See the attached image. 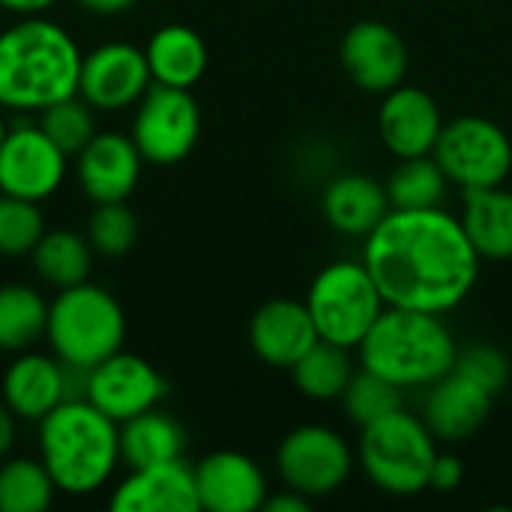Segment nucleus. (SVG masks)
Returning <instances> with one entry per match:
<instances>
[{"mask_svg":"<svg viewBox=\"0 0 512 512\" xmlns=\"http://www.w3.org/2000/svg\"><path fill=\"white\" fill-rule=\"evenodd\" d=\"M45 339L57 360L75 369H93L123 351L126 315L111 291L93 282L60 288L48 303Z\"/></svg>","mask_w":512,"mask_h":512,"instance_id":"obj_5","label":"nucleus"},{"mask_svg":"<svg viewBox=\"0 0 512 512\" xmlns=\"http://www.w3.org/2000/svg\"><path fill=\"white\" fill-rule=\"evenodd\" d=\"M108 507L114 512H198L195 468L183 459L129 468V477L111 492Z\"/></svg>","mask_w":512,"mask_h":512,"instance_id":"obj_18","label":"nucleus"},{"mask_svg":"<svg viewBox=\"0 0 512 512\" xmlns=\"http://www.w3.org/2000/svg\"><path fill=\"white\" fill-rule=\"evenodd\" d=\"M432 156L447 180L462 189L504 186L512 171L510 135L486 117H456L444 123Z\"/></svg>","mask_w":512,"mask_h":512,"instance_id":"obj_8","label":"nucleus"},{"mask_svg":"<svg viewBox=\"0 0 512 512\" xmlns=\"http://www.w3.org/2000/svg\"><path fill=\"white\" fill-rule=\"evenodd\" d=\"M48 330L45 297L21 282L0 285V351L21 354L30 351Z\"/></svg>","mask_w":512,"mask_h":512,"instance_id":"obj_27","label":"nucleus"},{"mask_svg":"<svg viewBox=\"0 0 512 512\" xmlns=\"http://www.w3.org/2000/svg\"><path fill=\"white\" fill-rule=\"evenodd\" d=\"M261 510H267V512H309V498H306V495H300V492H294V489H285V492H279V495L267 498Z\"/></svg>","mask_w":512,"mask_h":512,"instance_id":"obj_37","label":"nucleus"},{"mask_svg":"<svg viewBox=\"0 0 512 512\" xmlns=\"http://www.w3.org/2000/svg\"><path fill=\"white\" fill-rule=\"evenodd\" d=\"M30 255H33L36 276L45 285L60 291V288H72V285L87 282L96 252H93L87 237L57 228V231H45Z\"/></svg>","mask_w":512,"mask_h":512,"instance_id":"obj_26","label":"nucleus"},{"mask_svg":"<svg viewBox=\"0 0 512 512\" xmlns=\"http://www.w3.org/2000/svg\"><path fill=\"white\" fill-rule=\"evenodd\" d=\"M132 141L144 162L174 165L192 153L201 135V111L189 90L153 84L132 117Z\"/></svg>","mask_w":512,"mask_h":512,"instance_id":"obj_9","label":"nucleus"},{"mask_svg":"<svg viewBox=\"0 0 512 512\" xmlns=\"http://www.w3.org/2000/svg\"><path fill=\"white\" fill-rule=\"evenodd\" d=\"M465 477V468L456 456L450 453H438L435 465H432V477H429V489H438V492H453Z\"/></svg>","mask_w":512,"mask_h":512,"instance_id":"obj_36","label":"nucleus"},{"mask_svg":"<svg viewBox=\"0 0 512 512\" xmlns=\"http://www.w3.org/2000/svg\"><path fill=\"white\" fill-rule=\"evenodd\" d=\"M186 435L180 423L156 408L120 423V462L126 468H147L183 459Z\"/></svg>","mask_w":512,"mask_h":512,"instance_id":"obj_25","label":"nucleus"},{"mask_svg":"<svg viewBox=\"0 0 512 512\" xmlns=\"http://www.w3.org/2000/svg\"><path fill=\"white\" fill-rule=\"evenodd\" d=\"M3 402L24 423H39L57 405L72 399L69 366L39 351H21L3 372Z\"/></svg>","mask_w":512,"mask_h":512,"instance_id":"obj_17","label":"nucleus"},{"mask_svg":"<svg viewBox=\"0 0 512 512\" xmlns=\"http://www.w3.org/2000/svg\"><path fill=\"white\" fill-rule=\"evenodd\" d=\"M363 264L387 306L444 315L468 300L480 255L462 219L423 207L390 210L366 237Z\"/></svg>","mask_w":512,"mask_h":512,"instance_id":"obj_1","label":"nucleus"},{"mask_svg":"<svg viewBox=\"0 0 512 512\" xmlns=\"http://www.w3.org/2000/svg\"><path fill=\"white\" fill-rule=\"evenodd\" d=\"M384 297L366 270V264L336 261L324 267L312 288L306 309L318 330V339L333 342L339 348H360L378 315L384 312Z\"/></svg>","mask_w":512,"mask_h":512,"instance_id":"obj_7","label":"nucleus"},{"mask_svg":"<svg viewBox=\"0 0 512 512\" xmlns=\"http://www.w3.org/2000/svg\"><path fill=\"white\" fill-rule=\"evenodd\" d=\"M141 150L132 135L96 132L90 144L78 153V186L93 204L126 201L141 180Z\"/></svg>","mask_w":512,"mask_h":512,"instance_id":"obj_16","label":"nucleus"},{"mask_svg":"<svg viewBox=\"0 0 512 512\" xmlns=\"http://www.w3.org/2000/svg\"><path fill=\"white\" fill-rule=\"evenodd\" d=\"M165 396L162 375L141 357L117 351L87 372L84 399L93 402L114 423H126L159 405Z\"/></svg>","mask_w":512,"mask_h":512,"instance_id":"obj_13","label":"nucleus"},{"mask_svg":"<svg viewBox=\"0 0 512 512\" xmlns=\"http://www.w3.org/2000/svg\"><path fill=\"white\" fill-rule=\"evenodd\" d=\"M45 234V219L36 201L0 192V258L30 255Z\"/></svg>","mask_w":512,"mask_h":512,"instance_id":"obj_33","label":"nucleus"},{"mask_svg":"<svg viewBox=\"0 0 512 512\" xmlns=\"http://www.w3.org/2000/svg\"><path fill=\"white\" fill-rule=\"evenodd\" d=\"M315 342H318V330L312 324L306 303L270 300L252 315L249 345L270 366L291 369Z\"/></svg>","mask_w":512,"mask_h":512,"instance_id":"obj_20","label":"nucleus"},{"mask_svg":"<svg viewBox=\"0 0 512 512\" xmlns=\"http://www.w3.org/2000/svg\"><path fill=\"white\" fill-rule=\"evenodd\" d=\"M15 432H18V417L9 411V405L0 399V462L9 456V450L15 447Z\"/></svg>","mask_w":512,"mask_h":512,"instance_id":"obj_38","label":"nucleus"},{"mask_svg":"<svg viewBox=\"0 0 512 512\" xmlns=\"http://www.w3.org/2000/svg\"><path fill=\"white\" fill-rule=\"evenodd\" d=\"M144 54H147L153 84H165V87L192 90L207 69V45L186 24L159 27L150 36Z\"/></svg>","mask_w":512,"mask_h":512,"instance_id":"obj_23","label":"nucleus"},{"mask_svg":"<svg viewBox=\"0 0 512 512\" xmlns=\"http://www.w3.org/2000/svg\"><path fill=\"white\" fill-rule=\"evenodd\" d=\"M57 486L42 459H3L0 465V512H45Z\"/></svg>","mask_w":512,"mask_h":512,"instance_id":"obj_29","label":"nucleus"},{"mask_svg":"<svg viewBox=\"0 0 512 512\" xmlns=\"http://www.w3.org/2000/svg\"><path fill=\"white\" fill-rule=\"evenodd\" d=\"M66 153L42 132V126H12L0 144V192L45 201L66 180Z\"/></svg>","mask_w":512,"mask_h":512,"instance_id":"obj_11","label":"nucleus"},{"mask_svg":"<svg viewBox=\"0 0 512 512\" xmlns=\"http://www.w3.org/2000/svg\"><path fill=\"white\" fill-rule=\"evenodd\" d=\"M84 12L90 15H123L129 12L138 0H75Z\"/></svg>","mask_w":512,"mask_h":512,"instance_id":"obj_39","label":"nucleus"},{"mask_svg":"<svg viewBox=\"0 0 512 512\" xmlns=\"http://www.w3.org/2000/svg\"><path fill=\"white\" fill-rule=\"evenodd\" d=\"M57 0H0V9L24 18V15H42L45 9H51Z\"/></svg>","mask_w":512,"mask_h":512,"instance_id":"obj_40","label":"nucleus"},{"mask_svg":"<svg viewBox=\"0 0 512 512\" xmlns=\"http://www.w3.org/2000/svg\"><path fill=\"white\" fill-rule=\"evenodd\" d=\"M294 384L303 396L318 399V402H330V399H342L345 387L354 378L351 369V357L348 348H339L333 342L318 339L294 366Z\"/></svg>","mask_w":512,"mask_h":512,"instance_id":"obj_28","label":"nucleus"},{"mask_svg":"<svg viewBox=\"0 0 512 512\" xmlns=\"http://www.w3.org/2000/svg\"><path fill=\"white\" fill-rule=\"evenodd\" d=\"M276 465L288 489L306 498H321L345 486L354 456L339 432L327 426H300L279 444Z\"/></svg>","mask_w":512,"mask_h":512,"instance_id":"obj_10","label":"nucleus"},{"mask_svg":"<svg viewBox=\"0 0 512 512\" xmlns=\"http://www.w3.org/2000/svg\"><path fill=\"white\" fill-rule=\"evenodd\" d=\"M327 222L348 237H369L378 222L390 213V198L381 183L366 174L336 177L321 198Z\"/></svg>","mask_w":512,"mask_h":512,"instance_id":"obj_22","label":"nucleus"},{"mask_svg":"<svg viewBox=\"0 0 512 512\" xmlns=\"http://www.w3.org/2000/svg\"><path fill=\"white\" fill-rule=\"evenodd\" d=\"M81 48L51 18L24 15L0 33V108L45 111L78 93Z\"/></svg>","mask_w":512,"mask_h":512,"instance_id":"obj_2","label":"nucleus"},{"mask_svg":"<svg viewBox=\"0 0 512 512\" xmlns=\"http://www.w3.org/2000/svg\"><path fill=\"white\" fill-rule=\"evenodd\" d=\"M195 486L201 510L255 512L267 501L264 471L243 453L219 450L195 465Z\"/></svg>","mask_w":512,"mask_h":512,"instance_id":"obj_19","label":"nucleus"},{"mask_svg":"<svg viewBox=\"0 0 512 512\" xmlns=\"http://www.w3.org/2000/svg\"><path fill=\"white\" fill-rule=\"evenodd\" d=\"M447 183L450 180L435 156H414V159H399V168L393 171L384 189L390 198V210H423V207H441Z\"/></svg>","mask_w":512,"mask_h":512,"instance_id":"obj_30","label":"nucleus"},{"mask_svg":"<svg viewBox=\"0 0 512 512\" xmlns=\"http://www.w3.org/2000/svg\"><path fill=\"white\" fill-rule=\"evenodd\" d=\"M84 237L90 240L96 255L120 258L138 240V219H135V213L123 201L96 204V210L87 219V234Z\"/></svg>","mask_w":512,"mask_h":512,"instance_id":"obj_34","label":"nucleus"},{"mask_svg":"<svg viewBox=\"0 0 512 512\" xmlns=\"http://www.w3.org/2000/svg\"><path fill=\"white\" fill-rule=\"evenodd\" d=\"M3 138H6V120H3V114H0V144H3Z\"/></svg>","mask_w":512,"mask_h":512,"instance_id":"obj_41","label":"nucleus"},{"mask_svg":"<svg viewBox=\"0 0 512 512\" xmlns=\"http://www.w3.org/2000/svg\"><path fill=\"white\" fill-rule=\"evenodd\" d=\"M453 372L471 378L477 387H483V390L492 393V396H498V393L507 387V381H510V363H507V357H504L498 348H492V345H471V348H465L462 354H456Z\"/></svg>","mask_w":512,"mask_h":512,"instance_id":"obj_35","label":"nucleus"},{"mask_svg":"<svg viewBox=\"0 0 512 512\" xmlns=\"http://www.w3.org/2000/svg\"><path fill=\"white\" fill-rule=\"evenodd\" d=\"M342 66L360 90L390 93L405 81L408 51L390 24L360 21L342 39Z\"/></svg>","mask_w":512,"mask_h":512,"instance_id":"obj_14","label":"nucleus"},{"mask_svg":"<svg viewBox=\"0 0 512 512\" xmlns=\"http://www.w3.org/2000/svg\"><path fill=\"white\" fill-rule=\"evenodd\" d=\"M441 129H444L441 108L426 90L399 84L390 93H384L378 111V132L384 147L396 159L432 156Z\"/></svg>","mask_w":512,"mask_h":512,"instance_id":"obj_15","label":"nucleus"},{"mask_svg":"<svg viewBox=\"0 0 512 512\" xmlns=\"http://www.w3.org/2000/svg\"><path fill=\"white\" fill-rule=\"evenodd\" d=\"M492 399L495 396L477 387L471 378L450 372L429 387L423 405V423L441 441H462L489 420Z\"/></svg>","mask_w":512,"mask_h":512,"instance_id":"obj_21","label":"nucleus"},{"mask_svg":"<svg viewBox=\"0 0 512 512\" xmlns=\"http://www.w3.org/2000/svg\"><path fill=\"white\" fill-rule=\"evenodd\" d=\"M153 87L147 54L132 42H105L81 57L78 96L96 111H123Z\"/></svg>","mask_w":512,"mask_h":512,"instance_id":"obj_12","label":"nucleus"},{"mask_svg":"<svg viewBox=\"0 0 512 512\" xmlns=\"http://www.w3.org/2000/svg\"><path fill=\"white\" fill-rule=\"evenodd\" d=\"M39 126L42 132L66 153V156H78L90 138L96 135V108L81 99L78 93L69 99H60L54 105H48L45 111H39Z\"/></svg>","mask_w":512,"mask_h":512,"instance_id":"obj_31","label":"nucleus"},{"mask_svg":"<svg viewBox=\"0 0 512 512\" xmlns=\"http://www.w3.org/2000/svg\"><path fill=\"white\" fill-rule=\"evenodd\" d=\"M342 402H345L348 417L363 429V426H369V423L399 411L402 408V390L393 381L375 375L372 369H363L345 387Z\"/></svg>","mask_w":512,"mask_h":512,"instance_id":"obj_32","label":"nucleus"},{"mask_svg":"<svg viewBox=\"0 0 512 512\" xmlns=\"http://www.w3.org/2000/svg\"><path fill=\"white\" fill-rule=\"evenodd\" d=\"M462 228L477 249L480 261L512 258V192L504 186L465 189Z\"/></svg>","mask_w":512,"mask_h":512,"instance_id":"obj_24","label":"nucleus"},{"mask_svg":"<svg viewBox=\"0 0 512 512\" xmlns=\"http://www.w3.org/2000/svg\"><path fill=\"white\" fill-rule=\"evenodd\" d=\"M435 459V435L423 420L402 408L363 426L360 465L366 477L387 495L408 498L429 489Z\"/></svg>","mask_w":512,"mask_h":512,"instance_id":"obj_6","label":"nucleus"},{"mask_svg":"<svg viewBox=\"0 0 512 512\" xmlns=\"http://www.w3.org/2000/svg\"><path fill=\"white\" fill-rule=\"evenodd\" d=\"M39 459L57 492L93 495L120 465V423L87 399H66L39 420Z\"/></svg>","mask_w":512,"mask_h":512,"instance_id":"obj_3","label":"nucleus"},{"mask_svg":"<svg viewBox=\"0 0 512 512\" xmlns=\"http://www.w3.org/2000/svg\"><path fill=\"white\" fill-rule=\"evenodd\" d=\"M456 354L441 315L402 306H387L360 342L363 369L393 381L399 390L432 387L453 372Z\"/></svg>","mask_w":512,"mask_h":512,"instance_id":"obj_4","label":"nucleus"}]
</instances>
